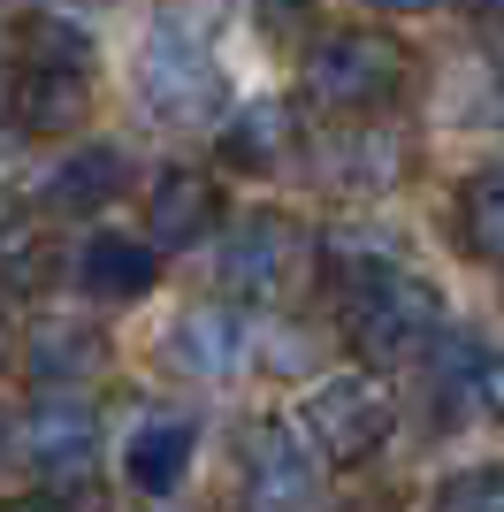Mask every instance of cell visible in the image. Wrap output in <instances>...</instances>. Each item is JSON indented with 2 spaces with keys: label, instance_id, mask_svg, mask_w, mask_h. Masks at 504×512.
Segmentation results:
<instances>
[{
  "label": "cell",
  "instance_id": "obj_1",
  "mask_svg": "<svg viewBox=\"0 0 504 512\" xmlns=\"http://www.w3.org/2000/svg\"><path fill=\"white\" fill-rule=\"evenodd\" d=\"M138 100L168 130H207L230 115V85H222V62H214L207 31L191 23V0L161 8V23H153L146 54H138Z\"/></svg>",
  "mask_w": 504,
  "mask_h": 512
},
{
  "label": "cell",
  "instance_id": "obj_2",
  "mask_svg": "<svg viewBox=\"0 0 504 512\" xmlns=\"http://www.w3.org/2000/svg\"><path fill=\"white\" fill-rule=\"evenodd\" d=\"M344 337L367 367H390V360H413L420 344L443 337V299L436 283L413 276V268H359L344 276Z\"/></svg>",
  "mask_w": 504,
  "mask_h": 512
},
{
  "label": "cell",
  "instance_id": "obj_3",
  "mask_svg": "<svg viewBox=\"0 0 504 512\" xmlns=\"http://www.w3.org/2000/svg\"><path fill=\"white\" fill-rule=\"evenodd\" d=\"M298 77H306V100L321 107H382L405 85V46L382 31H321Z\"/></svg>",
  "mask_w": 504,
  "mask_h": 512
},
{
  "label": "cell",
  "instance_id": "obj_4",
  "mask_svg": "<svg viewBox=\"0 0 504 512\" xmlns=\"http://www.w3.org/2000/svg\"><path fill=\"white\" fill-rule=\"evenodd\" d=\"M306 428H314V451L329 467H367L390 436V390L375 375H329L306 398Z\"/></svg>",
  "mask_w": 504,
  "mask_h": 512
},
{
  "label": "cell",
  "instance_id": "obj_5",
  "mask_svg": "<svg viewBox=\"0 0 504 512\" xmlns=\"http://www.w3.org/2000/svg\"><path fill=\"white\" fill-rule=\"evenodd\" d=\"M237 459H245V512H306L314 459L298 451V436L283 421H252L237 436Z\"/></svg>",
  "mask_w": 504,
  "mask_h": 512
},
{
  "label": "cell",
  "instance_id": "obj_6",
  "mask_svg": "<svg viewBox=\"0 0 504 512\" xmlns=\"http://www.w3.org/2000/svg\"><path fill=\"white\" fill-rule=\"evenodd\" d=\"M16 444L46 482H84V474H92V451H100V428H92V406H84V398H46V406H31Z\"/></svg>",
  "mask_w": 504,
  "mask_h": 512
},
{
  "label": "cell",
  "instance_id": "obj_7",
  "mask_svg": "<svg viewBox=\"0 0 504 512\" xmlns=\"http://www.w3.org/2000/svg\"><path fill=\"white\" fill-rule=\"evenodd\" d=\"M222 222V192H214V176L199 169H168L146 199V253H184V245H207V230Z\"/></svg>",
  "mask_w": 504,
  "mask_h": 512
},
{
  "label": "cell",
  "instance_id": "obj_8",
  "mask_svg": "<svg viewBox=\"0 0 504 512\" xmlns=\"http://www.w3.org/2000/svg\"><path fill=\"white\" fill-rule=\"evenodd\" d=\"M84 107H92V69L23 62L16 85H8V115H16V130H31V138H69V130L84 123Z\"/></svg>",
  "mask_w": 504,
  "mask_h": 512
},
{
  "label": "cell",
  "instance_id": "obj_9",
  "mask_svg": "<svg viewBox=\"0 0 504 512\" xmlns=\"http://www.w3.org/2000/svg\"><path fill=\"white\" fill-rule=\"evenodd\" d=\"M298 276V230L291 214H245L230 237V291L237 299H275Z\"/></svg>",
  "mask_w": 504,
  "mask_h": 512
},
{
  "label": "cell",
  "instance_id": "obj_10",
  "mask_svg": "<svg viewBox=\"0 0 504 512\" xmlns=\"http://www.w3.org/2000/svg\"><path fill=\"white\" fill-rule=\"evenodd\" d=\"M168 367L207 375V383L237 375V367H245V321H237L230 306H191V314L168 329Z\"/></svg>",
  "mask_w": 504,
  "mask_h": 512
},
{
  "label": "cell",
  "instance_id": "obj_11",
  "mask_svg": "<svg viewBox=\"0 0 504 512\" xmlns=\"http://www.w3.org/2000/svg\"><path fill=\"white\" fill-rule=\"evenodd\" d=\"M489 406H497V360H489V344L451 337L436 352V421L459 428V421H474V413H489Z\"/></svg>",
  "mask_w": 504,
  "mask_h": 512
},
{
  "label": "cell",
  "instance_id": "obj_12",
  "mask_svg": "<svg viewBox=\"0 0 504 512\" xmlns=\"http://www.w3.org/2000/svg\"><path fill=\"white\" fill-rule=\"evenodd\" d=\"M291 146H298L291 100H245L230 123H222V161H237V169H252V176L283 169V161H291Z\"/></svg>",
  "mask_w": 504,
  "mask_h": 512
},
{
  "label": "cell",
  "instance_id": "obj_13",
  "mask_svg": "<svg viewBox=\"0 0 504 512\" xmlns=\"http://www.w3.org/2000/svg\"><path fill=\"white\" fill-rule=\"evenodd\" d=\"M191 421L184 413H153V421L130 428V451H123V474H130V490H146V497H168L176 482H184L191 467Z\"/></svg>",
  "mask_w": 504,
  "mask_h": 512
},
{
  "label": "cell",
  "instance_id": "obj_14",
  "mask_svg": "<svg viewBox=\"0 0 504 512\" xmlns=\"http://www.w3.org/2000/svg\"><path fill=\"white\" fill-rule=\"evenodd\" d=\"M130 184V161L115 146H84V153H69L62 169H54V184H46V207L54 214H92V207H107V199Z\"/></svg>",
  "mask_w": 504,
  "mask_h": 512
},
{
  "label": "cell",
  "instance_id": "obj_15",
  "mask_svg": "<svg viewBox=\"0 0 504 512\" xmlns=\"http://www.w3.org/2000/svg\"><path fill=\"white\" fill-rule=\"evenodd\" d=\"M153 276H161V260L138 237H92L77 253V283L100 299H138V291H153Z\"/></svg>",
  "mask_w": 504,
  "mask_h": 512
},
{
  "label": "cell",
  "instance_id": "obj_16",
  "mask_svg": "<svg viewBox=\"0 0 504 512\" xmlns=\"http://www.w3.org/2000/svg\"><path fill=\"white\" fill-rule=\"evenodd\" d=\"M451 222H459V245L474 260H497L504 253V184H497V169H474L459 184V199H451Z\"/></svg>",
  "mask_w": 504,
  "mask_h": 512
},
{
  "label": "cell",
  "instance_id": "obj_17",
  "mask_svg": "<svg viewBox=\"0 0 504 512\" xmlns=\"http://www.w3.org/2000/svg\"><path fill=\"white\" fill-rule=\"evenodd\" d=\"M100 360H107V344L92 337V329H39V337H31V375H39L46 390L84 383Z\"/></svg>",
  "mask_w": 504,
  "mask_h": 512
},
{
  "label": "cell",
  "instance_id": "obj_18",
  "mask_svg": "<svg viewBox=\"0 0 504 512\" xmlns=\"http://www.w3.org/2000/svg\"><path fill=\"white\" fill-rule=\"evenodd\" d=\"M436 512H504V474H497V467L451 474V482H443V497H436Z\"/></svg>",
  "mask_w": 504,
  "mask_h": 512
},
{
  "label": "cell",
  "instance_id": "obj_19",
  "mask_svg": "<svg viewBox=\"0 0 504 512\" xmlns=\"http://www.w3.org/2000/svg\"><path fill=\"white\" fill-rule=\"evenodd\" d=\"M16 230H23V199H16V192H0V245H8Z\"/></svg>",
  "mask_w": 504,
  "mask_h": 512
},
{
  "label": "cell",
  "instance_id": "obj_20",
  "mask_svg": "<svg viewBox=\"0 0 504 512\" xmlns=\"http://www.w3.org/2000/svg\"><path fill=\"white\" fill-rule=\"evenodd\" d=\"M0 512H69V505H62V497H8Z\"/></svg>",
  "mask_w": 504,
  "mask_h": 512
},
{
  "label": "cell",
  "instance_id": "obj_21",
  "mask_svg": "<svg viewBox=\"0 0 504 512\" xmlns=\"http://www.w3.org/2000/svg\"><path fill=\"white\" fill-rule=\"evenodd\" d=\"M16 360V321H8V306H0V367Z\"/></svg>",
  "mask_w": 504,
  "mask_h": 512
},
{
  "label": "cell",
  "instance_id": "obj_22",
  "mask_svg": "<svg viewBox=\"0 0 504 512\" xmlns=\"http://www.w3.org/2000/svg\"><path fill=\"white\" fill-rule=\"evenodd\" d=\"M275 16H298V8H314V0H268Z\"/></svg>",
  "mask_w": 504,
  "mask_h": 512
},
{
  "label": "cell",
  "instance_id": "obj_23",
  "mask_svg": "<svg viewBox=\"0 0 504 512\" xmlns=\"http://www.w3.org/2000/svg\"><path fill=\"white\" fill-rule=\"evenodd\" d=\"M382 8H398V16H413V8H436V0H382Z\"/></svg>",
  "mask_w": 504,
  "mask_h": 512
},
{
  "label": "cell",
  "instance_id": "obj_24",
  "mask_svg": "<svg viewBox=\"0 0 504 512\" xmlns=\"http://www.w3.org/2000/svg\"><path fill=\"white\" fill-rule=\"evenodd\" d=\"M0 451H8V421H0Z\"/></svg>",
  "mask_w": 504,
  "mask_h": 512
}]
</instances>
